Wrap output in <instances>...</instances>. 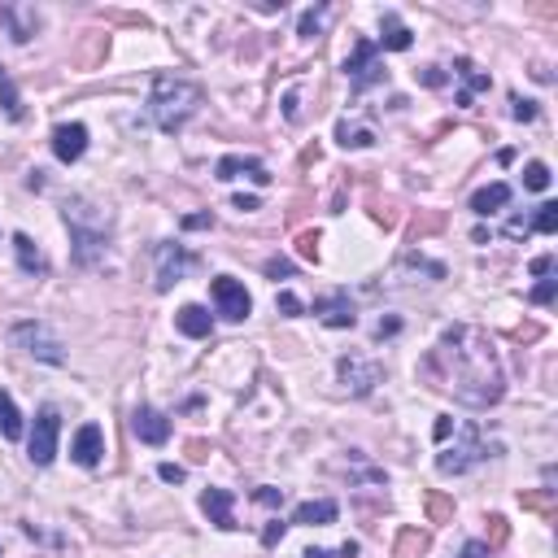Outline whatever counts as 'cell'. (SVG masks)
Returning a JSON list of instances; mask_svg holds the SVG:
<instances>
[{
	"instance_id": "4fadbf2b",
	"label": "cell",
	"mask_w": 558,
	"mask_h": 558,
	"mask_svg": "<svg viewBox=\"0 0 558 558\" xmlns=\"http://www.w3.org/2000/svg\"><path fill=\"white\" fill-rule=\"evenodd\" d=\"M240 175H249L258 188H266V184H270V170H266L258 158H240V153H227V158H219V166H214V179H223V184L240 179Z\"/></svg>"
},
{
	"instance_id": "ffe728a7",
	"label": "cell",
	"mask_w": 558,
	"mask_h": 558,
	"mask_svg": "<svg viewBox=\"0 0 558 558\" xmlns=\"http://www.w3.org/2000/svg\"><path fill=\"white\" fill-rule=\"evenodd\" d=\"M175 328L184 331V336H193V340H205V336L214 331V319H210L205 305H184V310L175 314Z\"/></svg>"
},
{
	"instance_id": "1f68e13d",
	"label": "cell",
	"mask_w": 558,
	"mask_h": 558,
	"mask_svg": "<svg viewBox=\"0 0 558 558\" xmlns=\"http://www.w3.org/2000/svg\"><path fill=\"white\" fill-rule=\"evenodd\" d=\"M554 293H558V279H541V284L528 293V301H532V305H550V301H554Z\"/></svg>"
},
{
	"instance_id": "44dd1931",
	"label": "cell",
	"mask_w": 558,
	"mask_h": 558,
	"mask_svg": "<svg viewBox=\"0 0 558 558\" xmlns=\"http://www.w3.org/2000/svg\"><path fill=\"white\" fill-rule=\"evenodd\" d=\"M454 74L462 79V92L459 97H476V92H489L493 88V79H489V70H480L471 57H459L454 62Z\"/></svg>"
},
{
	"instance_id": "74e56055",
	"label": "cell",
	"mask_w": 558,
	"mask_h": 558,
	"mask_svg": "<svg viewBox=\"0 0 558 558\" xmlns=\"http://www.w3.org/2000/svg\"><path fill=\"white\" fill-rule=\"evenodd\" d=\"M459 558H493V550L489 545H485V541H467V545H462V554Z\"/></svg>"
},
{
	"instance_id": "9a60e30c",
	"label": "cell",
	"mask_w": 558,
	"mask_h": 558,
	"mask_svg": "<svg viewBox=\"0 0 558 558\" xmlns=\"http://www.w3.org/2000/svg\"><path fill=\"white\" fill-rule=\"evenodd\" d=\"M70 454H74L79 467H97V462L105 459V432H100V424H83V427H79V432H74V441H70Z\"/></svg>"
},
{
	"instance_id": "5b68a950",
	"label": "cell",
	"mask_w": 558,
	"mask_h": 558,
	"mask_svg": "<svg viewBox=\"0 0 558 558\" xmlns=\"http://www.w3.org/2000/svg\"><path fill=\"white\" fill-rule=\"evenodd\" d=\"M345 74H349V88L354 92H371L375 83H384V62H380V48H375V39H358L354 44V53L345 57Z\"/></svg>"
},
{
	"instance_id": "ac0fdd59",
	"label": "cell",
	"mask_w": 558,
	"mask_h": 558,
	"mask_svg": "<svg viewBox=\"0 0 558 558\" xmlns=\"http://www.w3.org/2000/svg\"><path fill=\"white\" fill-rule=\"evenodd\" d=\"M13 253H18V270L22 275H35V279L48 275V258H44V249L35 245L27 231H13Z\"/></svg>"
},
{
	"instance_id": "6da1fadb",
	"label": "cell",
	"mask_w": 558,
	"mask_h": 558,
	"mask_svg": "<svg viewBox=\"0 0 558 558\" xmlns=\"http://www.w3.org/2000/svg\"><path fill=\"white\" fill-rule=\"evenodd\" d=\"M424 375L432 380V389H445V393L459 397L462 406H476V410L502 401V393H506L493 340L485 331L467 328V323L445 328L441 345L424 358Z\"/></svg>"
},
{
	"instance_id": "60d3db41",
	"label": "cell",
	"mask_w": 558,
	"mask_h": 558,
	"mask_svg": "<svg viewBox=\"0 0 558 558\" xmlns=\"http://www.w3.org/2000/svg\"><path fill=\"white\" fill-rule=\"evenodd\" d=\"M401 331V319H380V328H375V336L384 340V336H397Z\"/></svg>"
},
{
	"instance_id": "277c9868",
	"label": "cell",
	"mask_w": 558,
	"mask_h": 558,
	"mask_svg": "<svg viewBox=\"0 0 558 558\" xmlns=\"http://www.w3.org/2000/svg\"><path fill=\"white\" fill-rule=\"evenodd\" d=\"M493 450L485 445V436H480V427L467 424L462 427V441L459 445H450V450H441L436 454V471L441 476H462V471H471L476 462H485Z\"/></svg>"
},
{
	"instance_id": "e0dca14e",
	"label": "cell",
	"mask_w": 558,
	"mask_h": 558,
	"mask_svg": "<svg viewBox=\"0 0 558 558\" xmlns=\"http://www.w3.org/2000/svg\"><path fill=\"white\" fill-rule=\"evenodd\" d=\"M415 44V31L397 18L393 9H384L380 13V39H375V48H389V53H406Z\"/></svg>"
},
{
	"instance_id": "52a82bcc",
	"label": "cell",
	"mask_w": 558,
	"mask_h": 558,
	"mask_svg": "<svg viewBox=\"0 0 558 558\" xmlns=\"http://www.w3.org/2000/svg\"><path fill=\"white\" fill-rule=\"evenodd\" d=\"M13 340H18L31 358L48 362V366H62V362H66V345L44 328V323H18V328H13Z\"/></svg>"
},
{
	"instance_id": "c3c4849f",
	"label": "cell",
	"mask_w": 558,
	"mask_h": 558,
	"mask_svg": "<svg viewBox=\"0 0 558 558\" xmlns=\"http://www.w3.org/2000/svg\"><path fill=\"white\" fill-rule=\"evenodd\" d=\"M301 558H331V554H328V550H305Z\"/></svg>"
},
{
	"instance_id": "3957f363",
	"label": "cell",
	"mask_w": 558,
	"mask_h": 558,
	"mask_svg": "<svg viewBox=\"0 0 558 558\" xmlns=\"http://www.w3.org/2000/svg\"><path fill=\"white\" fill-rule=\"evenodd\" d=\"M62 219L70 227V245H74V262L79 266H100L105 249H109V214L97 210L88 197H70L62 205Z\"/></svg>"
},
{
	"instance_id": "7dc6e473",
	"label": "cell",
	"mask_w": 558,
	"mask_h": 558,
	"mask_svg": "<svg viewBox=\"0 0 558 558\" xmlns=\"http://www.w3.org/2000/svg\"><path fill=\"white\" fill-rule=\"evenodd\" d=\"M336 558H358V541H345V545H340V554Z\"/></svg>"
},
{
	"instance_id": "e575fe53",
	"label": "cell",
	"mask_w": 558,
	"mask_h": 558,
	"mask_svg": "<svg viewBox=\"0 0 558 558\" xmlns=\"http://www.w3.org/2000/svg\"><path fill=\"white\" fill-rule=\"evenodd\" d=\"M253 502H262V506H284V489H270V485H262V489L253 493Z\"/></svg>"
},
{
	"instance_id": "b9f144b4",
	"label": "cell",
	"mask_w": 558,
	"mask_h": 558,
	"mask_svg": "<svg viewBox=\"0 0 558 558\" xmlns=\"http://www.w3.org/2000/svg\"><path fill=\"white\" fill-rule=\"evenodd\" d=\"M489 524H493V545H502V541H506V519H502V515H493Z\"/></svg>"
},
{
	"instance_id": "7c38bea8",
	"label": "cell",
	"mask_w": 558,
	"mask_h": 558,
	"mask_svg": "<svg viewBox=\"0 0 558 558\" xmlns=\"http://www.w3.org/2000/svg\"><path fill=\"white\" fill-rule=\"evenodd\" d=\"M336 371H340V380L354 389V393H371L380 380H384V366L380 362H362V358H340L336 362Z\"/></svg>"
},
{
	"instance_id": "7a4b0ae2",
	"label": "cell",
	"mask_w": 558,
	"mask_h": 558,
	"mask_svg": "<svg viewBox=\"0 0 558 558\" xmlns=\"http://www.w3.org/2000/svg\"><path fill=\"white\" fill-rule=\"evenodd\" d=\"M201 83H188V79H175V74H153V88H149V118L153 127L166 135L184 132V123L201 109Z\"/></svg>"
},
{
	"instance_id": "836d02e7",
	"label": "cell",
	"mask_w": 558,
	"mask_h": 558,
	"mask_svg": "<svg viewBox=\"0 0 558 558\" xmlns=\"http://www.w3.org/2000/svg\"><path fill=\"white\" fill-rule=\"evenodd\" d=\"M284 532H288V524H284V519H270V524L262 528V545H266V550H275V545L284 541Z\"/></svg>"
},
{
	"instance_id": "8d00e7d4",
	"label": "cell",
	"mask_w": 558,
	"mask_h": 558,
	"mask_svg": "<svg viewBox=\"0 0 558 558\" xmlns=\"http://www.w3.org/2000/svg\"><path fill=\"white\" fill-rule=\"evenodd\" d=\"M158 476H162L166 485H184V476H188V471H184V467H175V462H162V467H158Z\"/></svg>"
},
{
	"instance_id": "9c48e42d",
	"label": "cell",
	"mask_w": 558,
	"mask_h": 558,
	"mask_svg": "<svg viewBox=\"0 0 558 558\" xmlns=\"http://www.w3.org/2000/svg\"><path fill=\"white\" fill-rule=\"evenodd\" d=\"M153 258H158V293H170V288L197 266V253H188L184 245H170V240H162V245L153 249Z\"/></svg>"
},
{
	"instance_id": "8fae6325",
	"label": "cell",
	"mask_w": 558,
	"mask_h": 558,
	"mask_svg": "<svg viewBox=\"0 0 558 558\" xmlns=\"http://www.w3.org/2000/svg\"><path fill=\"white\" fill-rule=\"evenodd\" d=\"M53 158L57 162H79L83 153H88V127L83 123H62V127H53Z\"/></svg>"
},
{
	"instance_id": "bcb514c9",
	"label": "cell",
	"mask_w": 558,
	"mask_h": 558,
	"mask_svg": "<svg viewBox=\"0 0 558 558\" xmlns=\"http://www.w3.org/2000/svg\"><path fill=\"white\" fill-rule=\"evenodd\" d=\"M301 253H305V258H319V249H314V236H301Z\"/></svg>"
},
{
	"instance_id": "4dcf8cb0",
	"label": "cell",
	"mask_w": 558,
	"mask_h": 558,
	"mask_svg": "<svg viewBox=\"0 0 558 558\" xmlns=\"http://www.w3.org/2000/svg\"><path fill=\"white\" fill-rule=\"evenodd\" d=\"M415 79H419L424 88H445V83H450V74H445L441 66H424V70H415Z\"/></svg>"
},
{
	"instance_id": "ba28073f",
	"label": "cell",
	"mask_w": 558,
	"mask_h": 558,
	"mask_svg": "<svg viewBox=\"0 0 558 558\" xmlns=\"http://www.w3.org/2000/svg\"><path fill=\"white\" fill-rule=\"evenodd\" d=\"M210 296H214V310L231 319V323H240V319H249L253 314V296L245 293V284L240 279H231V275H219V279H210Z\"/></svg>"
},
{
	"instance_id": "d590c367",
	"label": "cell",
	"mask_w": 558,
	"mask_h": 558,
	"mask_svg": "<svg viewBox=\"0 0 558 558\" xmlns=\"http://www.w3.org/2000/svg\"><path fill=\"white\" fill-rule=\"evenodd\" d=\"M201 227H214V214H210V210H201V214H188V219H184V231H201Z\"/></svg>"
},
{
	"instance_id": "d6a6232c",
	"label": "cell",
	"mask_w": 558,
	"mask_h": 558,
	"mask_svg": "<svg viewBox=\"0 0 558 558\" xmlns=\"http://www.w3.org/2000/svg\"><path fill=\"white\" fill-rule=\"evenodd\" d=\"M275 310H279L284 319H296V314H301V296H296V293H288V288H284V293L275 296Z\"/></svg>"
},
{
	"instance_id": "2e32d148",
	"label": "cell",
	"mask_w": 558,
	"mask_h": 558,
	"mask_svg": "<svg viewBox=\"0 0 558 558\" xmlns=\"http://www.w3.org/2000/svg\"><path fill=\"white\" fill-rule=\"evenodd\" d=\"M231 506H236V493H231V489H205V493H201V511L210 515V524L223 528V532H231V528H236Z\"/></svg>"
},
{
	"instance_id": "f35d334b",
	"label": "cell",
	"mask_w": 558,
	"mask_h": 558,
	"mask_svg": "<svg viewBox=\"0 0 558 558\" xmlns=\"http://www.w3.org/2000/svg\"><path fill=\"white\" fill-rule=\"evenodd\" d=\"M266 275H270V279H279V275H293V262H288V258H270V262H266Z\"/></svg>"
},
{
	"instance_id": "f1b7e54d",
	"label": "cell",
	"mask_w": 558,
	"mask_h": 558,
	"mask_svg": "<svg viewBox=\"0 0 558 558\" xmlns=\"http://www.w3.org/2000/svg\"><path fill=\"white\" fill-rule=\"evenodd\" d=\"M323 18H328V9H323V4H319V9H305V13H301V22H296V35H301V39H314V35L323 31Z\"/></svg>"
},
{
	"instance_id": "30bf717a",
	"label": "cell",
	"mask_w": 558,
	"mask_h": 558,
	"mask_svg": "<svg viewBox=\"0 0 558 558\" xmlns=\"http://www.w3.org/2000/svg\"><path fill=\"white\" fill-rule=\"evenodd\" d=\"M314 314L323 319V328H354L358 314H354V301L345 288H336L328 296H314Z\"/></svg>"
},
{
	"instance_id": "7bdbcfd3",
	"label": "cell",
	"mask_w": 558,
	"mask_h": 558,
	"mask_svg": "<svg viewBox=\"0 0 558 558\" xmlns=\"http://www.w3.org/2000/svg\"><path fill=\"white\" fill-rule=\"evenodd\" d=\"M532 275H554V258H550V253L537 258V262H532Z\"/></svg>"
},
{
	"instance_id": "ee69618b",
	"label": "cell",
	"mask_w": 558,
	"mask_h": 558,
	"mask_svg": "<svg viewBox=\"0 0 558 558\" xmlns=\"http://www.w3.org/2000/svg\"><path fill=\"white\" fill-rule=\"evenodd\" d=\"M231 205H236V210H245V214H249V210H258V197H245V193H240V197H231Z\"/></svg>"
},
{
	"instance_id": "f546056e",
	"label": "cell",
	"mask_w": 558,
	"mask_h": 558,
	"mask_svg": "<svg viewBox=\"0 0 558 558\" xmlns=\"http://www.w3.org/2000/svg\"><path fill=\"white\" fill-rule=\"evenodd\" d=\"M511 114H515L519 123H532V118H537V100H524L519 92H511Z\"/></svg>"
},
{
	"instance_id": "4316f807",
	"label": "cell",
	"mask_w": 558,
	"mask_h": 558,
	"mask_svg": "<svg viewBox=\"0 0 558 558\" xmlns=\"http://www.w3.org/2000/svg\"><path fill=\"white\" fill-rule=\"evenodd\" d=\"M336 140H340L345 149H366V144H375V135L366 132V127H349V123L336 127Z\"/></svg>"
},
{
	"instance_id": "484cf974",
	"label": "cell",
	"mask_w": 558,
	"mask_h": 558,
	"mask_svg": "<svg viewBox=\"0 0 558 558\" xmlns=\"http://www.w3.org/2000/svg\"><path fill=\"white\" fill-rule=\"evenodd\" d=\"M528 231H541V236H554V231H558V205H554V201L537 205V219L528 223Z\"/></svg>"
},
{
	"instance_id": "d4e9b609",
	"label": "cell",
	"mask_w": 558,
	"mask_h": 558,
	"mask_svg": "<svg viewBox=\"0 0 558 558\" xmlns=\"http://www.w3.org/2000/svg\"><path fill=\"white\" fill-rule=\"evenodd\" d=\"M0 22L9 27V35H13V44H27V39L35 35V22H22V13H18L13 4H4V9H0Z\"/></svg>"
},
{
	"instance_id": "5bb4252c",
	"label": "cell",
	"mask_w": 558,
	"mask_h": 558,
	"mask_svg": "<svg viewBox=\"0 0 558 558\" xmlns=\"http://www.w3.org/2000/svg\"><path fill=\"white\" fill-rule=\"evenodd\" d=\"M132 432L144 445H166V441H170V419H166L162 410H153V406H135Z\"/></svg>"
},
{
	"instance_id": "cb8c5ba5",
	"label": "cell",
	"mask_w": 558,
	"mask_h": 558,
	"mask_svg": "<svg viewBox=\"0 0 558 558\" xmlns=\"http://www.w3.org/2000/svg\"><path fill=\"white\" fill-rule=\"evenodd\" d=\"M0 105H4V114L18 123L27 109H22V97H18V88H13V79H9V70L0 66Z\"/></svg>"
},
{
	"instance_id": "7402d4cb",
	"label": "cell",
	"mask_w": 558,
	"mask_h": 558,
	"mask_svg": "<svg viewBox=\"0 0 558 558\" xmlns=\"http://www.w3.org/2000/svg\"><path fill=\"white\" fill-rule=\"evenodd\" d=\"M502 205H511V184H489V188H480V193L471 197V214L489 219V214H497Z\"/></svg>"
},
{
	"instance_id": "83f0119b",
	"label": "cell",
	"mask_w": 558,
	"mask_h": 558,
	"mask_svg": "<svg viewBox=\"0 0 558 558\" xmlns=\"http://www.w3.org/2000/svg\"><path fill=\"white\" fill-rule=\"evenodd\" d=\"M524 188H528V193H545V188H550V166H545V162H528L524 166Z\"/></svg>"
},
{
	"instance_id": "603a6c76",
	"label": "cell",
	"mask_w": 558,
	"mask_h": 558,
	"mask_svg": "<svg viewBox=\"0 0 558 558\" xmlns=\"http://www.w3.org/2000/svg\"><path fill=\"white\" fill-rule=\"evenodd\" d=\"M0 436L4 441H18L22 436V415H18V406H13V397L0 389Z\"/></svg>"
},
{
	"instance_id": "f6af8a7d",
	"label": "cell",
	"mask_w": 558,
	"mask_h": 558,
	"mask_svg": "<svg viewBox=\"0 0 558 558\" xmlns=\"http://www.w3.org/2000/svg\"><path fill=\"white\" fill-rule=\"evenodd\" d=\"M296 105H301V100H296V92H288V97H284V114H288V118H293V123H296V114H301V109H296Z\"/></svg>"
},
{
	"instance_id": "ab89813d",
	"label": "cell",
	"mask_w": 558,
	"mask_h": 558,
	"mask_svg": "<svg viewBox=\"0 0 558 558\" xmlns=\"http://www.w3.org/2000/svg\"><path fill=\"white\" fill-rule=\"evenodd\" d=\"M450 432H454V419H450V415H441L436 427H432V436H436V441H450Z\"/></svg>"
},
{
	"instance_id": "d6986e66",
	"label": "cell",
	"mask_w": 558,
	"mask_h": 558,
	"mask_svg": "<svg viewBox=\"0 0 558 558\" xmlns=\"http://www.w3.org/2000/svg\"><path fill=\"white\" fill-rule=\"evenodd\" d=\"M336 515H340V506L331 502V497H319V502H301L293 511V524L301 528H328L336 524Z\"/></svg>"
},
{
	"instance_id": "8992f818",
	"label": "cell",
	"mask_w": 558,
	"mask_h": 558,
	"mask_svg": "<svg viewBox=\"0 0 558 558\" xmlns=\"http://www.w3.org/2000/svg\"><path fill=\"white\" fill-rule=\"evenodd\" d=\"M57 441H62V415H57V406H44V410L35 415L31 441H27V454H31L35 467H53Z\"/></svg>"
}]
</instances>
